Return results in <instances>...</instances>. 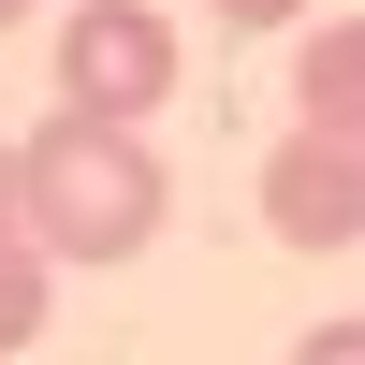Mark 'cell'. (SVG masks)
Returning <instances> with one entry per match:
<instances>
[{
	"instance_id": "6da1fadb",
	"label": "cell",
	"mask_w": 365,
	"mask_h": 365,
	"mask_svg": "<svg viewBox=\"0 0 365 365\" xmlns=\"http://www.w3.org/2000/svg\"><path fill=\"white\" fill-rule=\"evenodd\" d=\"M15 190H29L44 263H132L161 234V205H175L161 161H146V132H117V117H44L15 146Z\"/></svg>"
},
{
	"instance_id": "7a4b0ae2",
	"label": "cell",
	"mask_w": 365,
	"mask_h": 365,
	"mask_svg": "<svg viewBox=\"0 0 365 365\" xmlns=\"http://www.w3.org/2000/svg\"><path fill=\"white\" fill-rule=\"evenodd\" d=\"M161 103H175V29L146 15V0H73V15H58V117L146 132Z\"/></svg>"
},
{
	"instance_id": "3957f363",
	"label": "cell",
	"mask_w": 365,
	"mask_h": 365,
	"mask_svg": "<svg viewBox=\"0 0 365 365\" xmlns=\"http://www.w3.org/2000/svg\"><path fill=\"white\" fill-rule=\"evenodd\" d=\"M263 234H278V249H351L365 234V132L292 117L278 161H263Z\"/></svg>"
},
{
	"instance_id": "277c9868",
	"label": "cell",
	"mask_w": 365,
	"mask_h": 365,
	"mask_svg": "<svg viewBox=\"0 0 365 365\" xmlns=\"http://www.w3.org/2000/svg\"><path fill=\"white\" fill-rule=\"evenodd\" d=\"M292 117L365 132V15H336V29H307V44H292Z\"/></svg>"
},
{
	"instance_id": "5b68a950",
	"label": "cell",
	"mask_w": 365,
	"mask_h": 365,
	"mask_svg": "<svg viewBox=\"0 0 365 365\" xmlns=\"http://www.w3.org/2000/svg\"><path fill=\"white\" fill-rule=\"evenodd\" d=\"M44 234H29V190H15V146H0V351H29L44 336Z\"/></svg>"
},
{
	"instance_id": "8992f818",
	"label": "cell",
	"mask_w": 365,
	"mask_h": 365,
	"mask_svg": "<svg viewBox=\"0 0 365 365\" xmlns=\"http://www.w3.org/2000/svg\"><path fill=\"white\" fill-rule=\"evenodd\" d=\"M292 365H365V322H307V336H292Z\"/></svg>"
},
{
	"instance_id": "52a82bcc",
	"label": "cell",
	"mask_w": 365,
	"mask_h": 365,
	"mask_svg": "<svg viewBox=\"0 0 365 365\" xmlns=\"http://www.w3.org/2000/svg\"><path fill=\"white\" fill-rule=\"evenodd\" d=\"M220 29H307V0H205Z\"/></svg>"
},
{
	"instance_id": "ba28073f",
	"label": "cell",
	"mask_w": 365,
	"mask_h": 365,
	"mask_svg": "<svg viewBox=\"0 0 365 365\" xmlns=\"http://www.w3.org/2000/svg\"><path fill=\"white\" fill-rule=\"evenodd\" d=\"M15 15H29V0H0V29H15Z\"/></svg>"
}]
</instances>
